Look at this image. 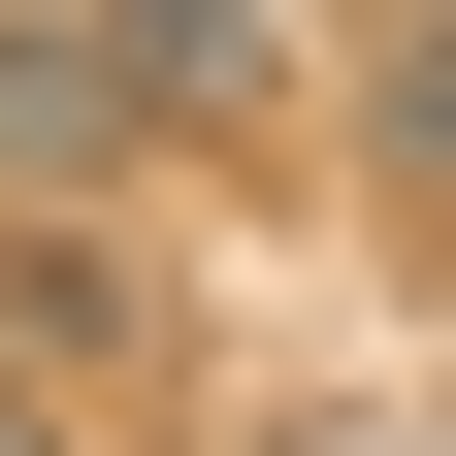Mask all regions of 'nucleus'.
Returning <instances> with one entry per match:
<instances>
[{"label": "nucleus", "mask_w": 456, "mask_h": 456, "mask_svg": "<svg viewBox=\"0 0 456 456\" xmlns=\"http://www.w3.org/2000/svg\"><path fill=\"white\" fill-rule=\"evenodd\" d=\"M391 196H456V0H391Z\"/></svg>", "instance_id": "1"}, {"label": "nucleus", "mask_w": 456, "mask_h": 456, "mask_svg": "<svg viewBox=\"0 0 456 456\" xmlns=\"http://www.w3.org/2000/svg\"><path fill=\"white\" fill-rule=\"evenodd\" d=\"M0 456H66V391H33V359H0Z\"/></svg>", "instance_id": "2"}]
</instances>
